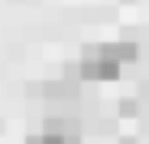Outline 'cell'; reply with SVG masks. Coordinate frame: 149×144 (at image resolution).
Masks as SVG:
<instances>
[{
    "label": "cell",
    "mask_w": 149,
    "mask_h": 144,
    "mask_svg": "<svg viewBox=\"0 0 149 144\" xmlns=\"http://www.w3.org/2000/svg\"><path fill=\"white\" fill-rule=\"evenodd\" d=\"M141 59V47L132 38H111V43H90L81 51L77 68H72V76L81 85H107V81H119L128 64H136Z\"/></svg>",
    "instance_id": "6da1fadb"
},
{
    "label": "cell",
    "mask_w": 149,
    "mask_h": 144,
    "mask_svg": "<svg viewBox=\"0 0 149 144\" xmlns=\"http://www.w3.org/2000/svg\"><path fill=\"white\" fill-rule=\"evenodd\" d=\"M26 144H81V119L77 114H51L34 136H26Z\"/></svg>",
    "instance_id": "7a4b0ae2"
},
{
    "label": "cell",
    "mask_w": 149,
    "mask_h": 144,
    "mask_svg": "<svg viewBox=\"0 0 149 144\" xmlns=\"http://www.w3.org/2000/svg\"><path fill=\"white\" fill-rule=\"evenodd\" d=\"M119 114H124V119L141 114V98H124V102H119Z\"/></svg>",
    "instance_id": "3957f363"
}]
</instances>
